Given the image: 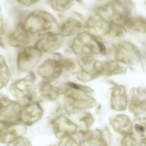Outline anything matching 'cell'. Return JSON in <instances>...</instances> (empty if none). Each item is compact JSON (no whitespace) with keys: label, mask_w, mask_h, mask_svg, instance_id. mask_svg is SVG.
Segmentation results:
<instances>
[{"label":"cell","mask_w":146,"mask_h":146,"mask_svg":"<svg viewBox=\"0 0 146 146\" xmlns=\"http://www.w3.org/2000/svg\"><path fill=\"white\" fill-rule=\"evenodd\" d=\"M1 7H0V12H1Z\"/></svg>","instance_id":"cell-26"},{"label":"cell","mask_w":146,"mask_h":146,"mask_svg":"<svg viewBox=\"0 0 146 146\" xmlns=\"http://www.w3.org/2000/svg\"><path fill=\"white\" fill-rule=\"evenodd\" d=\"M29 78L18 80L11 85L9 91L14 97L18 100H23L30 97L32 82Z\"/></svg>","instance_id":"cell-8"},{"label":"cell","mask_w":146,"mask_h":146,"mask_svg":"<svg viewBox=\"0 0 146 146\" xmlns=\"http://www.w3.org/2000/svg\"><path fill=\"white\" fill-rule=\"evenodd\" d=\"M129 111L141 119H146V103L137 102L129 105Z\"/></svg>","instance_id":"cell-15"},{"label":"cell","mask_w":146,"mask_h":146,"mask_svg":"<svg viewBox=\"0 0 146 146\" xmlns=\"http://www.w3.org/2000/svg\"><path fill=\"white\" fill-rule=\"evenodd\" d=\"M41 114V109L37 104L26 105L22 110L21 120L25 124L30 126L38 121Z\"/></svg>","instance_id":"cell-12"},{"label":"cell","mask_w":146,"mask_h":146,"mask_svg":"<svg viewBox=\"0 0 146 146\" xmlns=\"http://www.w3.org/2000/svg\"><path fill=\"white\" fill-rule=\"evenodd\" d=\"M33 36L34 34L27 31L20 22L8 35V43L15 48L25 47L33 41Z\"/></svg>","instance_id":"cell-6"},{"label":"cell","mask_w":146,"mask_h":146,"mask_svg":"<svg viewBox=\"0 0 146 146\" xmlns=\"http://www.w3.org/2000/svg\"><path fill=\"white\" fill-rule=\"evenodd\" d=\"M136 143L135 139L131 135H125L122 140V145L123 146H135Z\"/></svg>","instance_id":"cell-17"},{"label":"cell","mask_w":146,"mask_h":146,"mask_svg":"<svg viewBox=\"0 0 146 146\" xmlns=\"http://www.w3.org/2000/svg\"><path fill=\"white\" fill-rule=\"evenodd\" d=\"M20 5L26 7H29L37 3L39 0H16Z\"/></svg>","instance_id":"cell-20"},{"label":"cell","mask_w":146,"mask_h":146,"mask_svg":"<svg viewBox=\"0 0 146 146\" xmlns=\"http://www.w3.org/2000/svg\"><path fill=\"white\" fill-rule=\"evenodd\" d=\"M3 40L1 37L0 36V47H1V46H2L3 45Z\"/></svg>","instance_id":"cell-24"},{"label":"cell","mask_w":146,"mask_h":146,"mask_svg":"<svg viewBox=\"0 0 146 146\" xmlns=\"http://www.w3.org/2000/svg\"><path fill=\"white\" fill-rule=\"evenodd\" d=\"M83 28L96 38H102L109 31V25L102 15L95 14L88 17Z\"/></svg>","instance_id":"cell-4"},{"label":"cell","mask_w":146,"mask_h":146,"mask_svg":"<svg viewBox=\"0 0 146 146\" xmlns=\"http://www.w3.org/2000/svg\"><path fill=\"white\" fill-rule=\"evenodd\" d=\"M112 108L118 111H124L127 105V98L125 88L122 86L116 87L111 93Z\"/></svg>","instance_id":"cell-10"},{"label":"cell","mask_w":146,"mask_h":146,"mask_svg":"<svg viewBox=\"0 0 146 146\" xmlns=\"http://www.w3.org/2000/svg\"><path fill=\"white\" fill-rule=\"evenodd\" d=\"M9 146H30V141L25 138L19 137L9 144Z\"/></svg>","instance_id":"cell-16"},{"label":"cell","mask_w":146,"mask_h":146,"mask_svg":"<svg viewBox=\"0 0 146 146\" xmlns=\"http://www.w3.org/2000/svg\"><path fill=\"white\" fill-rule=\"evenodd\" d=\"M98 39L88 33H80L73 39L72 48L74 52L85 57H93L100 51Z\"/></svg>","instance_id":"cell-2"},{"label":"cell","mask_w":146,"mask_h":146,"mask_svg":"<svg viewBox=\"0 0 146 146\" xmlns=\"http://www.w3.org/2000/svg\"><path fill=\"white\" fill-rule=\"evenodd\" d=\"M74 0H49V3L52 9L58 12H64L70 9Z\"/></svg>","instance_id":"cell-14"},{"label":"cell","mask_w":146,"mask_h":146,"mask_svg":"<svg viewBox=\"0 0 146 146\" xmlns=\"http://www.w3.org/2000/svg\"><path fill=\"white\" fill-rule=\"evenodd\" d=\"M22 109L20 105L12 102L0 108V123L10 125L21 120Z\"/></svg>","instance_id":"cell-7"},{"label":"cell","mask_w":146,"mask_h":146,"mask_svg":"<svg viewBox=\"0 0 146 146\" xmlns=\"http://www.w3.org/2000/svg\"><path fill=\"white\" fill-rule=\"evenodd\" d=\"M141 145L146 146V139H143L141 141Z\"/></svg>","instance_id":"cell-23"},{"label":"cell","mask_w":146,"mask_h":146,"mask_svg":"<svg viewBox=\"0 0 146 146\" xmlns=\"http://www.w3.org/2000/svg\"><path fill=\"white\" fill-rule=\"evenodd\" d=\"M20 23L27 31L35 34L51 30L54 25L55 19L48 12L37 10L27 15Z\"/></svg>","instance_id":"cell-1"},{"label":"cell","mask_w":146,"mask_h":146,"mask_svg":"<svg viewBox=\"0 0 146 146\" xmlns=\"http://www.w3.org/2000/svg\"><path fill=\"white\" fill-rule=\"evenodd\" d=\"M41 55V51L35 46L24 47L18 53L17 63L21 71H29L36 65Z\"/></svg>","instance_id":"cell-3"},{"label":"cell","mask_w":146,"mask_h":146,"mask_svg":"<svg viewBox=\"0 0 146 146\" xmlns=\"http://www.w3.org/2000/svg\"><path fill=\"white\" fill-rule=\"evenodd\" d=\"M135 128L139 132H144V128L143 127L140 126L139 125H135Z\"/></svg>","instance_id":"cell-22"},{"label":"cell","mask_w":146,"mask_h":146,"mask_svg":"<svg viewBox=\"0 0 146 146\" xmlns=\"http://www.w3.org/2000/svg\"><path fill=\"white\" fill-rule=\"evenodd\" d=\"M5 65H6V63L4 58L0 55V69L3 68L4 67H5Z\"/></svg>","instance_id":"cell-21"},{"label":"cell","mask_w":146,"mask_h":146,"mask_svg":"<svg viewBox=\"0 0 146 146\" xmlns=\"http://www.w3.org/2000/svg\"><path fill=\"white\" fill-rule=\"evenodd\" d=\"M82 27V24L78 20L69 17L61 26L60 33L64 37H70L80 33Z\"/></svg>","instance_id":"cell-13"},{"label":"cell","mask_w":146,"mask_h":146,"mask_svg":"<svg viewBox=\"0 0 146 146\" xmlns=\"http://www.w3.org/2000/svg\"><path fill=\"white\" fill-rule=\"evenodd\" d=\"M64 40V37L60 33H47L38 39L35 46L41 52H52L59 49Z\"/></svg>","instance_id":"cell-5"},{"label":"cell","mask_w":146,"mask_h":146,"mask_svg":"<svg viewBox=\"0 0 146 146\" xmlns=\"http://www.w3.org/2000/svg\"><path fill=\"white\" fill-rule=\"evenodd\" d=\"M26 128L21 124H10L0 129V142L11 143L25 132Z\"/></svg>","instance_id":"cell-9"},{"label":"cell","mask_w":146,"mask_h":146,"mask_svg":"<svg viewBox=\"0 0 146 146\" xmlns=\"http://www.w3.org/2000/svg\"><path fill=\"white\" fill-rule=\"evenodd\" d=\"M111 123L114 129L121 135L132 134V122L127 116L121 115L113 117L111 119Z\"/></svg>","instance_id":"cell-11"},{"label":"cell","mask_w":146,"mask_h":146,"mask_svg":"<svg viewBox=\"0 0 146 146\" xmlns=\"http://www.w3.org/2000/svg\"><path fill=\"white\" fill-rule=\"evenodd\" d=\"M9 78L6 73L0 71V89L4 87L8 82Z\"/></svg>","instance_id":"cell-18"},{"label":"cell","mask_w":146,"mask_h":146,"mask_svg":"<svg viewBox=\"0 0 146 146\" xmlns=\"http://www.w3.org/2000/svg\"><path fill=\"white\" fill-rule=\"evenodd\" d=\"M98 1H102V0H98Z\"/></svg>","instance_id":"cell-25"},{"label":"cell","mask_w":146,"mask_h":146,"mask_svg":"<svg viewBox=\"0 0 146 146\" xmlns=\"http://www.w3.org/2000/svg\"><path fill=\"white\" fill-rule=\"evenodd\" d=\"M7 28V25L6 20L3 17L0 16V36H3L6 33Z\"/></svg>","instance_id":"cell-19"}]
</instances>
